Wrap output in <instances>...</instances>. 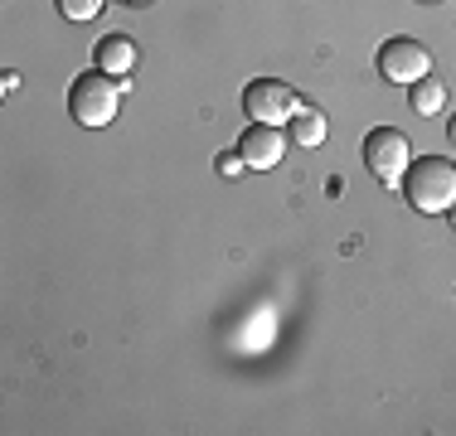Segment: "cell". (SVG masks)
Instances as JSON below:
<instances>
[{
  "label": "cell",
  "instance_id": "cell-1",
  "mask_svg": "<svg viewBox=\"0 0 456 436\" xmlns=\"http://www.w3.org/2000/svg\"><path fill=\"white\" fill-rule=\"evenodd\" d=\"M403 194L418 214H452L456 204V166L442 156H422L403 174Z\"/></svg>",
  "mask_w": 456,
  "mask_h": 436
},
{
  "label": "cell",
  "instance_id": "cell-2",
  "mask_svg": "<svg viewBox=\"0 0 456 436\" xmlns=\"http://www.w3.org/2000/svg\"><path fill=\"white\" fill-rule=\"evenodd\" d=\"M122 93H126V83L112 78V73H102V69L73 78V87H69L73 122H78V126H107L117 117V107H122Z\"/></svg>",
  "mask_w": 456,
  "mask_h": 436
},
{
  "label": "cell",
  "instance_id": "cell-3",
  "mask_svg": "<svg viewBox=\"0 0 456 436\" xmlns=\"http://www.w3.org/2000/svg\"><path fill=\"white\" fill-rule=\"evenodd\" d=\"M364 166H369V174H374L379 184H403V174L412 166L408 136H403V131H394V126L369 131V136H364Z\"/></svg>",
  "mask_w": 456,
  "mask_h": 436
},
{
  "label": "cell",
  "instance_id": "cell-4",
  "mask_svg": "<svg viewBox=\"0 0 456 436\" xmlns=\"http://www.w3.org/2000/svg\"><path fill=\"white\" fill-rule=\"evenodd\" d=\"M297 93H291L281 78H253L243 87V112L253 122H267V126H287L297 117Z\"/></svg>",
  "mask_w": 456,
  "mask_h": 436
},
{
  "label": "cell",
  "instance_id": "cell-5",
  "mask_svg": "<svg viewBox=\"0 0 456 436\" xmlns=\"http://www.w3.org/2000/svg\"><path fill=\"white\" fill-rule=\"evenodd\" d=\"M379 73H384L388 83L412 87L418 78H428V73H432V53L422 49L418 39H408V35L384 39V44H379Z\"/></svg>",
  "mask_w": 456,
  "mask_h": 436
},
{
  "label": "cell",
  "instance_id": "cell-6",
  "mask_svg": "<svg viewBox=\"0 0 456 436\" xmlns=\"http://www.w3.org/2000/svg\"><path fill=\"white\" fill-rule=\"evenodd\" d=\"M287 131L281 126H267V122H253L243 131V141H238V156L248 160V170H273L281 166V156H287Z\"/></svg>",
  "mask_w": 456,
  "mask_h": 436
},
{
  "label": "cell",
  "instance_id": "cell-7",
  "mask_svg": "<svg viewBox=\"0 0 456 436\" xmlns=\"http://www.w3.org/2000/svg\"><path fill=\"white\" fill-rule=\"evenodd\" d=\"M97 69L112 73V78H126L136 69V44L126 35H102L97 39Z\"/></svg>",
  "mask_w": 456,
  "mask_h": 436
},
{
  "label": "cell",
  "instance_id": "cell-8",
  "mask_svg": "<svg viewBox=\"0 0 456 436\" xmlns=\"http://www.w3.org/2000/svg\"><path fill=\"white\" fill-rule=\"evenodd\" d=\"M291 141H297V146H325V136H330V122H325V112L321 107H311V102H301L297 107V117H291Z\"/></svg>",
  "mask_w": 456,
  "mask_h": 436
},
{
  "label": "cell",
  "instance_id": "cell-9",
  "mask_svg": "<svg viewBox=\"0 0 456 436\" xmlns=\"http://www.w3.org/2000/svg\"><path fill=\"white\" fill-rule=\"evenodd\" d=\"M408 102H412V112H418V117H437L442 107H447V83L428 73V78H418L408 87Z\"/></svg>",
  "mask_w": 456,
  "mask_h": 436
},
{
  "label": "cell",
  "instance_id": "cell-10",
  "mask_svg": "<svg viewBox=\"0 0 456 436\" xmlns=\"http://www.w3.org/2000/svg\"><path fill=\"white\" fill-rule=\"evenodd\" d=\"M102 5H107V0H59V15L63 20H78V25H83V20L102 15Z\"/></svg>",
  "mask_w": 456,
  "mask_h": 436
},
{
  "label": "cell",
  "instance_id": "cell-11",
  "mask_svg": "<svg viewBox=\"0 0 456 436\" xmlns=\"http://www.w3.org/2000/svg\"><path fill=\"white\" fill-rule=\"evenodd\" d=\"M243 170H248V160L238 156V150H233V156H219V174H224V180H233V174H243Z\"/></svg>",
  "mask_w": 456,
  "mask_h": 436
},
{
  "label": "cell",
  "instance_id": "cell-12",
  "mask_svg": "<svg viewBox=\"0 0 456 436\" xmlns=\"http://www.w3.org/2000/svg\"><path fill=\"white\" fill-rule=\"evenodd\" d=\"M447 136H452V146H456V117H452V122H447Z\"/></svg>",
  "mask_w": 456,
  "mask_h": 436
},
{
  "label": "cell",
  "instance_id": "cell-13",
  "mask_svg": "<svg viewBox=\"0 0 456 436\" xmlns=\"http://www.w3.org/2000/svg\"><path fill=\"white\" fill-rule=\"evenodd\" d=\"M452 228H456V204H452Z\"/></svg>",
  "mask_w": 456,
  "mask_h": 436
},
{
  "label": "cell",
  "instance_id": "cell-14",
  "mask_svg": "<svg viewBox=\"0 0 456 436\" xmlns=\"http://www.w3.org/2000/svg\"><path fill=\"white\" fill-rule=\"evenodd\" d=\"M126 5H146V0H126Z\"/></svg>",
  "mask_w": 456,
  "mask_h": 436
}]
</instances>
